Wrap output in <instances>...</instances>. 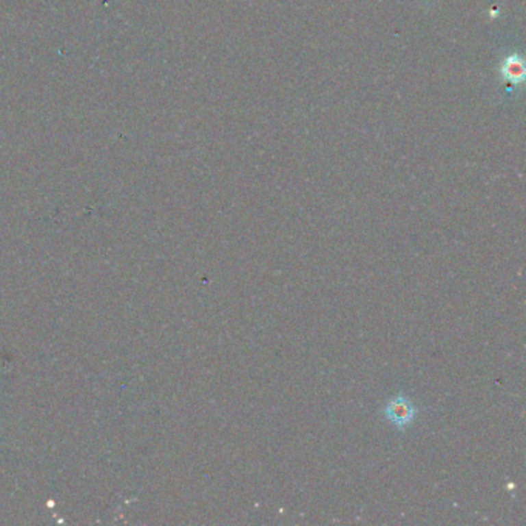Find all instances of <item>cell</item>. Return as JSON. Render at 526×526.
<instances>
[{
    "instance_id": "1",
    "label": "cell",
    "mask_w": 526,
    "mask_h": 526,
    "mask_svg": "<svg viewBox=\"0 0 526 526\" xmlns=\"http://www.w3.org/2000/svg\"><path fill=\"white\" fill-rule=\"evenodd\" d=\"M388 417L395 425L405 426L411 423L414 418V408L411 403H408L405 399H397L389 403L388 406Z\"/></svg>"
}]
</instances>
